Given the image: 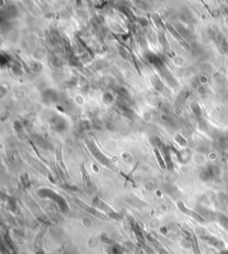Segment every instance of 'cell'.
I'll return each instance as SVG.
<instances>
[{"label": "cell", "mask_w": 228, "mask_h": 254, "mask_svg": "<svg viewBox=\"0 0 228 254\" xmlns=\"http://www.w3.org/2000/svg\"><path fill=\"white\" fill-rule=\"evenodd\" d=\"M200 128L204 131V132H207L209 129V124L204 121V120H201V121L200 122Z\"/></svg>", "instance_id": "cell-3"}, {"label": "cell", "mask_w": 228, "mask_h": 254, "mask_svg": "<svg viewBox=\"0 0 228 254\" xmlns=\"http://www.w3.org/2000/svg\"><path fill=\"white\" fill-rule=\"evenodd\" d=\"M218 145L221 150H227L228 149V135L222 136L218 140Z\"/></svg>", "instance_id": "cell-1"}, {"label": "cell", "mask_w": 228, "mask_h": 254, "mask_svg": "<svg viewBox=\"0 0 228 254\" xmlns=\"http://www.w3.org/2000/svg\"><path fill=\"white\" fill-rule=\"evenodd\" d=\"M191 108H192V111L193 113V114L197 117H200L201 115V106L199 105L198 103L196 102H193L192 104H191Z\"/></svg>", "instance_id": "cell-2"}]
</instances>
